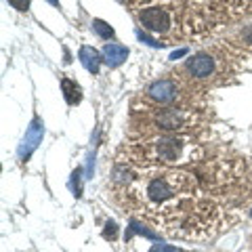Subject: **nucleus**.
<instances>
[{
    "mask_svg": "<svg viewBox=\"0 0 252 252\" xmlns=\"http://www.w3.org/2000/svg\"><path fill=\"white\" fill-rule=\"evenodd\" d=\"M78 57H80L82 65L86 67V72H91V74H97L101 61H103V55H101L97 49H93V46H82L80 53H78Z\"/></svg>",
    "mask_w": 252,
    "mask_h": 252,
    "instance_id": "6e6552de",
    "label": "nucleus"
},
{
    "mask_svg": "<svg viewBox=\"0 0 252 252\" xmlns=\"http://www.w3.org/2000/svg\"><path fill=\"white\" fill-rule=\"evenodd\" d=\"M101 55H103V61L109 67H116V65H120V63L126 61V57H128V49L122 46V44H116V42H105Z\"/></svg>",
    "mask_w": 252,
    "mask_h": 252,
    "instance_id": "0eeeda50",
    "label": "nucleus"
},
{
    "mask_svg": "<svg viewBox=\"0 0 252 252\" xmlns=\"http://www.w3.org/2000/svg\"><path fill=\"white\" fill-rule=\"evenodd\" d=\"M9 2L15 6L17 11H28V4H30V0H9Z\"/></svg>",
    "mask_w": 252,
    "mask_h": 252,
    "instance_id": "f8f14e48",
    "label": "nucleus"
},
{
    "mask_svg": "<svg viewBox=\"0 0 252 252\" xmlns=\"http://www.w3.org/2000/svg\"><path fill=\"white\" fill-rule=\"evenodd\" d=\"M137 21L152 34L170 38L179 23V0H130Z\"/></svg>",
    "mask_w": 252,
    "mask_h": 252,
    "instance_id": "f03ea898",
    "label": "nucleus"
},
{
    "mask_svg": "<svg viewBox=\"0 0 252 252\" xmlns=\"http://www.w3.org/2000/svg\"><path fill=\"white\" fill-rule=\"evenodd\" d=\"M122 152L128 158L124 160L126 164L143 168H172L202 158L200 143L185 135H147L143 139L128 141Z\"/></svg>",
    "mask_w": 252,
    "mask_h": 252,
    "instance_id": "f257e3e1",
    "label": "nucleus"
},
{
    "mask_svg": "<svg viewBox=\"0 0 252 252\" xmlns=\"http://www.w3.org/2000/svg\"><path fill=\"white\" fill-rule=\"evenodd\" d=\"M93 30L97 32V34L103 38V40H109V38L114 36V30L109 28L105 21H101V19H93Z\"/></svg>",
    "mask_w": 252,
    "mask_h": 252,
    "instance_id": "9d476101",
    "label": "nucleus"
},
{
    "mask_svg": "<svg viewBox=\"0 0 252 252\" xmlns=\"http://www.w3.org/2000/svg\"><path fill=\"white\" fill-rule=\"evenodd\" d=\"M185 72L195 82H208L220 76V61L208 51H200L185 61Z\"/></svg>",
    "mask_w": 252,
    "mask_h": 252,
    "instance_id": "20e7f679",
    "label": "nucleus"
},
{
    "mask_svg": "<svg viewBox=\"0 0 252 252\" xmlns=\"http://www.w3.org/2000/svg\"><path fill=\"white\" fill-rule=\"evenodd\" d=\"M49 2H51L53 6H59V0H49Z\"/></svg>",
    "mask_w": 252,
    "mask_h": 252,
    "instance_id": "2eb2a0df",
    "label": "nucleus"
},
{
    "mask_svg": "<svg viewBox=\"0 0 252 252\" xmlns=\"http://www.w3.org/2000/svg\"><path fill=\"white\" fill-rule=\"evenodd\" d=\"M242 38H244V42L252 44V26H250L248 30H244V32H242Z\"/></svg>",
    "mask_w": 252,
    "mask_h": 252,
    "instance_id": "4468645a",
    "label": "nucleus"
},
{
    "mask_svg": "<svg viewBox=\"0 0 252 252\" xmlns=\"http://www.w3.org/2000/svg\"><path fill=\"white\" fill-rule=\"evenodd\" d=\"M149 252H181V250L172 248V246H164V244H156V246H152Z\"/></svg>",
    "mask_w": 252,
    "mask_h": 252,
    "instance_id": "9b49d317",
    "label": "nucleus"
},
{
    "mask_svg": "<svg viewBox=\"0 0 252 252\" xmlns=\"http://www.w3.org/2000/svg\"><path fill=\"white\" fill-rule=\"evenodd\" d=\"M147 97L164 107H170L181 97V86L172 78H162L147 86Z\"/></svg>",
    "mask_w": 252,
    "mask_h": 252,
    "instance_id": "39448f33",
    "label": "nucleus"
},
{
    "mask_svg": "<svg viewBox=\"0 0 252 252\" xmlns=\"http://www.w3.org/2000/svg\"><path fill=\"white\" fill-rule=\"evenodd\" d=\"M61 89H63V97H65L67 105H78L82 99V91L74 80L69 78H61Z\"/></svg>",
    "mask_w": 252,
    "mask_h": 252,
    "instance_id": "1a4fd4ad",
    "label": "nucleus"
},
{
    "mask_svg": "<svg viewBox=\"0 0 252 252\" xmlns=\"http://www.w3.org/2000/svg\"><path fill=\"white\" fill-rule=\"evenodd\" d=\"M105 238H116V223H107V229H105Z\"/></svg>",
    "mask_w": 252,
    "mask_h": 252,
    "instance_id": "ddd939ff",
    "label": "nucleus"
},
{
    "mask_svg": "<svg viewBox=\"0 0 252 252\" xmlns=\"http://www.w3.org/2000/svg\"><path fill=\"white\" fill-rule=\"evenodd\" d=\"M42 137H44V124H42V120L34 118L32 124L28 126L26 137H23L21 145H19V158H21V160H28L30 154L34 152V149L38 147V143L42 141Z\"/></svg>",
    "mask_w": 252,
    "mask_h": 252,
    "instance_id": "423d86ee",
    "label": "nucleus"
},
{
    "mask_svg": "<svg viewBox=\"0 0 252 252\" xmlns=\"http://www.w3.org/2000/svg\"><path fill=\"white\" fill-rule=\"evenodd\" d=\"M143 114L145 128L160 132V135H177L193 128L195 124V112L193 109H177V107H143L139 109Z\"/></svg>",
    "mask_w": 252,
    "mask_h": 252,
    "instance_id": "7ed1b4c3",
    "label": "nucleus"
}]
</instances>
